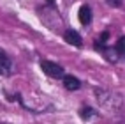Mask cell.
Masks as SVG:
<instances>
[{"label":"cell","instance_id":"6da1fadb","mask_svg":"<svg viewBox=\"0 0 125 124\" xmlns=\"http://www.w3.org/2000/svg\"><path fill=\"white\" fill-rule=\"evenodd\" d=\"M95 94H97V101L101 105V108L109 112V113H115V112H122V97L118 94H113V92H107L104 89H94Z\"/></svg>","mask_w":125,"mask_h":124},{"label":"cell","instance_id":"7a4b0ae2","mask_svg":"<svg viewBox=\"0 0 125 124\" xmlns=\"http://www.w3.org/2000/svg\"><path fill=\"white\" fill-rule=\"evenodd\" d=\"M41 71L48 74L49 78H56V80H62L65 76V69L53 60H41Z\"/></svg>","mask_w":125,"mask_h":124},{"label":"cell","instance_id":"3957f363","mask_svg":"<svg viewBox=\"0 0 125 124\" xmlns=\"http://www.w3.org/2000/svg\"><path fill=\"white\" fill-rule=\"evenodd\" d=\"M63 39L67 44H71L74 48H83V37L76 28H67L63 32Z\"/></svg>","mask_w":125,"mask_h":124},{"label":"cell","instance_id":"277c9868","mask_svg":"<svg viewBox=\"0 0 125 124\" xmlns=\"http://www.w3.org/2000/svg\"><path fill=\"white\" fill-rule=\"evenodd\" d=\"M78 20L79 23L83 25V27H90L92 25V20H94V11H92V7L88 4H83L79 7V11H78Z\"/></svg>","mask_w":125,"mask_h":124},{"label":"cell","instance_id":"5b68a950","mask_svg":"<svg viewBox=\"0 0 125 124\" xmlns=\"http://www.w3.org/2000/svg\"><path fill=\"white\" fill-rule=\"evenodd\" d=\"M0 74L2 76H11L12 74V60L2 48H0Z\"/></svg>","mask_w":125,"mask_h":124},{"label":"cell","instance_id":"8992f818","mask_svg":"<svg viewBox=\"0 0 125 124\" xmlns=\"http://www.w3.org/2000/svg\"><path fill=\"white\" fill-rule=\"evenodd\" d=\"M78 115H79V119H81V121L88 122V121H92V119L99 117V115H101V112L95 110L94 106H90V105H81V106H79V110H78Z\"/></svg>","mask_w":125,"mask_h":124},{"label":"cell","instance_id":"52a82bcc","mask_svg":"<svg viewBox=\"0 0 125 124\" xmlns=\"http://www.w3.org/2000/svg\"><path fill=\"white\" fill-rule=\"evenodd\" d=\"M62 83L65 87V90H69V92H76V90L81 89V80L78 76H74V74H65V76L62 78Z\"/></svg>","mask_w":125,"mask_h":124},{"label":"cell","instance_id":"ba28073f","mask_svg":"<svg viewBox=\"0 0 125 124\" xmlns=\"http://www.w3.org/2000/svg\"><path fill=\"white\" fill-rule=\"evenodd\" d=\"M101 53H102V57L106 59V62H109V64H118L120 59H122V55L115 50V46H106Z\"/></svg>","mask_w":125,"mask_h":124},{"label":"cell","instance_id":"9c48e42d","mask_svg":"<svg viewBox=\"0 0 125 124\" xmlns=\"http://www.w3.org/2000/svg\"><path fill=\"white\" fill-rule=\"evenodd\" d=\"M109 37H111L109 30H104L102 34H99V36L95 37V41H94V50H95V52L101 53L102 50L107 46V41H109Z\"/></svg>","mask_w":125,"mask_h":124},{"label":"cell","instance_id":"30bf717a","mask_svg":"<svg viewBox=\"0 0 125 124\" xmlns=\"http://www.w3.org/2000/svg\"><path fill=\"white\" fill-rule=\"evenodd\" d=\"M113 46H115V50H116V52H118V53L123 57V37H122V36H120L118 39H116V43H115Z\"/></svg>","mask_w":125,"mask_h":124},{"label":"cell","instance_id":"8fae6325","mask_svg":"<svg viewBox=\"0 0 125 124\" xmlns=\"http://www.w3.org/2000/svg\"><path fill=\"white\" fill-rule=\"evenodd\" d=\"M107 5H111V7H122L123 2H122V0H107Z\"/></svg>","mask_w":125,"mask_h":124},{"label":"cell","instance_id":"7c38bea8","mask_svg":"<svg viewBox=\"0 0 125 124\" xmlns=\"http://www.w3.org/2000/svg\"><path fill=\"white\" fill-rule=\"evenodd\" d=\"M0 124H11V122H0Z\"/></svg>","mask_w":125,"mask_h":124}]
</instances>
